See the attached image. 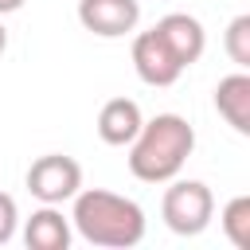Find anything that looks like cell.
<instances>
[{
	"label": "cell",
	"instance_id": "52a82bcc",
	"mask_svg": "<svg viewBox=\"0 0 250 250\" xmlns=\"http://www.w3.org/2000/svg\"><path fill=\"white\" fill-rule=\"evenodd\" d=\"M152 27L160 31V39L168 43V51L180 59L184 70H188L191 62H199V55H203V47H207V31H203V23H199L195 16H188V12H168V16H160Z\"/></svg>",
	"mask_w": 250,
	"mask_h": 250
},
{
	"label": "cell",
	"instance_id": "3957f363",
	"mask_svg": "<svg viewBox=\"0 0 250 250\" xmlns=\"http://www.w3.org/2000/svg\"><path fill=\"white\" fill-rule=\"evenodd\" d=\"M160 219L172 234L180 238H195L211 227L215 219V195L203 180H168L164 199H160Z\"/></svg>",
	"mask_w": 250,
	"mask_h": 250
},
{
	"label": "cell",
	"instance_id": "8fae6325",
	"mask_svg": "<svg viewBox=\"0 0 250 250\" xmlns=\"http://www.w3.org/2000/svg\"><path fill=\"white\" fill-rule=\"evenodd\" d=\"M219 227H223V234L230 238L234 250H250V195H234L223 207Z\"/></svg>",
	"mask_w": 250,
	"mask_h": 250
},
{
	"label": "cell",
	"instance_id": "6da1fadb",
	"mask_svg": "<svg viewBox=\"0 0 250 250\" xmlns=\"http://www.w3.org/2000/svg\"><path fill=\"white\" fill-rule=\"evenodd\" d=\"M70 227L90 246L129 250V246H137L145 238V207L137 199L105 191V188H78Z\"/></svg>",
	"mask_w": 250,
	"mask_h": 250
},
{
	"label": "cell",
	"instance_id": "4fadbf2b",
	"mask_svg": "<svg viewBox=\"0 0 250 250\" xmlns=\"http://www.w3.org/2000/svg\"><path fill=\"white\" fill-rule=\"evenodd\" d=\"M16 227H20V207L8 191H0V246H8L16 238Z\"/></svg>",
	"mask_w": 250,
	"mask_h": 250
},
{
	"label": "cell",
	"instance_id": "ba28073f",
	"mask_svg": "<svg viewBox=\"0 0 250 250\" xmlns=\"http://www.w3.org/2000/svg\"><path fill=\"white\" fill-rule=\"evenodd\" d=\"M74 238L70 215H62L59 203H43L39 211H31V219H23V242L27 250H66Z\"/></svg>",
	"mask_w": 250,
	"mask_h": 250
},
{
	"label": "cell",
	"instance_id": "5bb4252c",
	"mask_svg": "<svg viewBox=\"0 0 250 250\" xmlns=\"http://www.w3.org/2000/svg\"><path fill=\"white\" fill-rule=\"evenodd\" d=\"M20 8H23V0H0V20L12 16V12H20Z\"/></svg>",
	"mask_w": 250,
	"mask_h": 250
},
{
	"label": "cell",
	"instance_id": "9c48e42d",
	"mask_svg": "<svg viewBox=\"0 0 250 250\" xmlns=\"http://www.w3.org/2000/svg\"><path fill=\"white\" fill-rule=\"evenodd\" d=\"M141 121H145V113H141V105L133 102V98H109L102 109H98V137L105 141V145H113V148H125L137 133H141Z\"/></svg>",
	"mask_w": 250,
	"mask_h": 250
},
{
	"label": "cell",
	"instance_id": "7c38bea8",
	"mask_svg": "<svg viewBox=\"0 0 250 250\" xmlns=\"http://www.w3.org/2000/svg\"><path fill=\"white\" fill-rule=\"evenodd\" d=\"M223 47H227V55H230V62H234L238 70L250 66V16H246V12L234 16V20L227 23V31H223Z\"/></svg>",
	"mask_w": 250,
	"mask_h": 250
},
{
	"label": "cell",
	"instance_id": "7a4b0ae2",
	"mask_svg": "<svg viewBox=\"0 0 250 250\" xmlns=\"http://www.w3.org/2000/svg\"><path fill=\"white\" fill-rule=\"evenodd\" d=\"M125 148H129V172L141 184H168L188 164L195 148V129L180 113H156L141 121V133Z\"/></svg>",
	"mask_w": 250,
	"mask_h": 250
},
{
	"label": "cell",
	"instance_id": "8992f818",
	"mask_svg": "<svg viewBox=\"0 0 250 250\" xmlns=\"http://www.w3.org/2000/svg\"><path fill=\"white\" fill-rule=\"evenodd\" d=\"M133 70H137V78H141L145 86H172V82L184 74L180 59L168 51V43L160 39L156 27L133 35Z\"/></svg>",
	"mask_w": 250,
	"mask_h": 250
},
{
	"label": "cell",
	"instance_id": "277c9868",
	"mask_svg": "<svg viewBox=\"0 0 250 250\" xmlns=\"http://www.w3.org/2000/svg\"><path fill=\"white\" fill-rule=\"evenodd\" d=\"M27 191L39 199V203H66L78 195L82 188V164L74 156H62V152H47V156H35L27 176H23Z\"/></svg>",
	"mask_w": 250,
	"mask_h": 250
},
{
	"label": "cell",
	"instance_id": "30bf717a",
	"mask_svg": "<svg viewBox=\"0 0 250 250\" xmlns=\"http://www.w3.org/2000/svg\"><path fill=\"white\" fill-rule=\"evenodd\" d=\"M215 109L219 117L234 129V133H250V74L246 70H234L227 78H219L215 86Z\"/></svg>",
	"mask_w": 250,
	"mask_h": 250
},
{
	"label": "cell",
	"instance_id": "9a60e30c",
	"mask_svg": "<svg viewBox=\"0 0 250 250\" xmlns=\"http://www.w3.org/2000/svg\"><path fill=\"white\" fill-rule=\"evenodd\" d=\"M8 51V27H4V20H0V55Z\"/></svg>",
	"mask_w": 250,
	"mask_h": 250
},
{
	"label": "cell",
	"instance_id": "5b68a950",
	"mask_svg": "<svg viewBox=\"0 0 250 250\" xmlns=\"http://www.w3.org/2000/svg\"><path fill=\"white\" fill-rule=\"evenodd\" d=\"M78 23L98 39H121L141 23V0H78Z\"/></svg>",
	"mask_w": 250,
	"mask_h": 250
}]
</instances>
